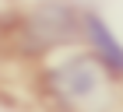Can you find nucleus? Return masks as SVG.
I'll use <instances>...</instances> for the list:
<instances>
[{"label":"nucleus","instance_id":"nucleus-1","mask_svg":"<svg viewBox=\"0 0 123 112\" xmlns=\"http://www.w3.org/2000/svg\"><path fill=\"white\" fill-rule=\"evenodd\" d=\"M46 88L63 112H109L113 109V74L95 56H67L46 70Z\"/></svg>","mask_w":123,"mask_h":112},{"label":"nucleus","instance_id":"nucleus-2","mask_svg":"<svg viewBox=\"0 0 123 112\" xmlns=\"http://www.w3.org/2000/svg\"><path fill=\"white\" fill-rule=\"evenodd\" d=\"M77 32V14L67 4H42V7L32 14L28 21V35L32 46H56V42H67V39Z\"/></svg>","mask_w":123,"mask_h":112},{"label":"nucleus","instance_id":"nucleus-3","mask_svg":"<svg viewBox=\"0 0 123 112\" xmlns=\"http://www.w3.org/2000/svg\"><path fill=\"white\" fill-rule=\"evenodd\" d=\"M85 35H88V42H92V49H95V60L109 70V74H123V46H120V39L113 35V28L105 25L95 11H88L85 14Z\"/></svg>","mask_w":123,"mask_h":112},{"label":"nucleus","instance_id":"nucleus-4","mask_svg":"<svg viewBox=\"0 0 123 112\" xmlns=\"http://www.w3.org/2000/svg\"><path fill=\"white\" fill-rule=\"evenodd\" d=\"M0 112H18V109H14L11 102H4V98H0Z\"/></svg>","mask_w":123,"mask_h":112}]
</instances>
